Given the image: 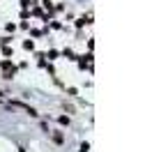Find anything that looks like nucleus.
Wrapping results in <instances>:
<instances>
[{"label": "nucleus", "mask_w": 152, "mask_h": 152, "mask_svg": "<svg viewBox=\"0 0 152 152\" xmlns=\"http://www.w3.org/2000/svg\"><path fill=\"white\" fill-rule=\"evenodd\" d=\"M2 69H5V78H12V76H14V72H16V67L12 65L10 60H2Z\"/></svg>", "instance_id": "1"}, {"label": "nucleus", "mask_w": 152, "mask_h": 152, "mask_svg": "<svg viewBox=\"0 0 152 152\" xmlns=\"http://www.w3.org/2000/svg\"><path fill=\"white\" fill-rule=\"evenodd\" d=\"M0 95H2V92H0Z\"/></svg>", "instance_id": "2"}]
</instances>
